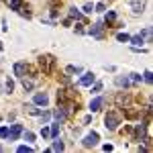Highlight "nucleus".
I'll return each mask as SVG.
<instances>
[{
	"label": "nucleus",
	"mask_w": 153,
	"mask_h": 153,
	"mask_svg": "<svg viewBox=\"0 0 153 153\" xmlns=\"http://www.w3.org/2000/svg\"><path fill=\"white\" fill-rule=\"evenodd\" d=\"M51 151H63V143L61 141H55L51 145Z\"/></svg>",
	"instance_id": "obj_14"
},
{
	"label": "nucleus",
	"mask_w": 153,
	"mask_h": 153,
	"mask_svg": "<svg viewBox=\"0 0 153 153\" xmlns=\"http://www.w3.org/2000/svg\"><path fill=\"white\" fill-rule=\"evenodd\" d=\"M151 80H153V76H151V71L147 70V71H145V82H147V84H151Z\"/></svg>",
	"instance_id": "obj_24"
},
{
	"label": "nucleus",
	"mask_w": 153,
	"mask_h": 153,
	"mask_svg": "<svg viewBox=\"0 0 153 153\" xmlns=\"http://www.w3.org/2000/svg\"><path fill=\"white\" fill-rule=\"evenodd\" d=\"M6 90H8V94L14 90V84H12V80H8V82H6Z\"/></svg>",
	"instance_id": "obj_25"
},
{
	"label": "nucleus",
	"mask_w": 153,
	"mask_h": 153,
	"mask_svg": "<svg viewBox=\"0 0 153 153\" xmlns=\"http://www.w3.org/2000/svg\"><path fill=\"white\" fill-rule=\"evenodd\" d=\"M117 102H118V104H127V102H129V96H127V94H118L117 96Z\"/></svg>",
	"instance_id": "obj_13"
},
{
	"label": "nucleus",
	"mask_w": 153,
	"mask_h": 153,
	"mask_svg": "<svg viewBox=\"0 0 153 153\" xmlns=\"http://www.w3.org/2000/svg\"><path fill=\"white\" fill-rule=\"evenodd\" d=\"M23 86H25V90H31L33 88V82L31 80H23Z\"/></svg>",
	"instance_id": "obj_22"
},
{
	"label": "nucleus",
	"mask_w": 153,
	"mask_h": 153,
	"mask_svg": "<svg viewBox=\"0 0 153 153\" xmlns=\"http://www.w3.org/2000/svg\"><path fill=\"white\" fill-rule=\"evenodd\" d=\"M114 19H117V14H114V12H112V10H110V12H108V14H106V23H112Z\"/></svg>",
	"instance_id": "obj_20"
},
{
	"label": "nucleus",
	"mask_w": 153,
	"mask_h": 153,
	"mask_svg": "<svg viewBox=\"0 0 153 153\" xmlns=\"http://www.w3.org/2000/svg\"><path fill=\"white\" fill-rule=\"evenodd\" d=\"M21 133H23V127H21V125H12L10 131H8V139H10V141H16V139L21 137Z\"/></svg>",
	"instance_id": "obj_3"
},
{
	"label": "nucleus",
	"mask_w": 153,
	"mask_h": 153,
	"mask_svg": "<svg viewBox=\"0 0 153 153\" xmlns=\"http://www.w3.org/2000/svg\"><path fill=\"white\" fill-rule=\"evenodd\" d=\"M104 123H106V129L108 131H117V127L120 125V117H118L117 112H108L104 118Z\"/></svg>",
	"instance_id": "obj_1"
},
{
	"label": "nucleus",
	"mask_w": 153,
	"mask_h": 153,
	"mask_svg": "<svg viewBox=\"0 0 153 153\" xmlns=\"http://www.w3.org/2000/svg\"><path fill=\"white\" fill-rule=\"evenodd\" d=\"M0 151H2V147H0Z\"/></svg>",
	"instance_id": "obj_31"
},
{
	"label": "nucleus",
	"mask_w": 153,
	"mask_h": 153,
	"mask_svg": "<svg viewBox=\"0 0 153 153\" xmlns=\"http://www.w3.org/2000/svg\"><path fill=\"white\" fill-rule=\"evenodd\" d=\"M49 131H51V137H53V139H57V135H59V123H57V125H53Z\"/></svg>",
	"instance_id": "obj_16"
},
{
	"label": "nucleus",
	"mask_w": 153,
	"mask_h": 153,
	"mask_svg": "<svg viewBox=\"0 0 153 153\" xmlns=\"http://www.w3.org/2000/svg\"><path fill=\"white\" fill-rule=\"evenodd\" d=\"M129 41H131V43H133V45H137V47H139V45H141V43H143V41H145V39H143L141 35H135V37H131Z\"/></svg>",
	"instance_id": "obj_10"
},
{
	"label": "nucleus",
	"mask_w": 153,
	"mask_h": 153,
	"mask_svg": "<svg viewBox=\"0 0 153 153\" xmlns=\"http://www.w3.org/2000/svg\"><path fill=\"white\" fill-rule=\"evenodd\" d=\"M82 143H84V147H94L96 143H98V133H88Z\"/></svg>",
	"instance_id": "obj_2"
},
{
	"label": "nucleus",
	"mask_w": 153,
	"mask_h": 153,
	"mask_svg": "<svg viewBox=\"0 0 153 153\" xmlns=\"http://www.w3.org/2000/svg\"><path fill=\"white\" fill-rule=\"evenodd\" d=\"M71 16H76V19H80V12L76 10V8H71Z\"/></svg>",
	"instance_id": "obj_30"
},
{
	"label": "nucleus",
	"mask_w": 153,
	"mask_h": 153,
	"mask_svg": "<svg viewBox=\"0 0 153 153\" xmlns=\"http://www.w3.org/2000/svg\"><path fill=\"white\" fill-rule=\"evenodd\" d=\"M92 8H94L92 4H86V6H84V12H92Z\"/></svg>",
	"instance_id": "obj_29"
},
{
	"label": "nucleus",
	"mask_w": 153,
	"mask_h": 153,
	"mask_svg": "<svg viewBox=\"0 0 153 153\" xmlns=\"http://www.w3.org/2000/svg\"><path fill=\"white\" fill-rule=\"evenodd\" d=\"M16 151H19V153H31V151H33V149H31L29 145H21V147H19Z\"/></svg>",
	"instance_id": "obj_19"
},
{
	"label": "nucleus",
	"mask_w": 153,
	"mask_h": 153,
	"mask_svg": "<svg viewBox=\"0 0 153 153\" xmlns=\"http://www.w3.org/2000/svg\"><path fill=\"white\" fill-rule=\"evenodd\" d=\"M117 39H118V41H123V43H127V41H129L131 37L127 35V33H118V35H117Z\"/></svg>",
	"instance_id": "obj_18"
},
{
	"label": "nucleus",
	"mask_w": 153,
	"mask_h": 153,
	"mask_svg": "<svg viewBox=\"0 0 153 153\" xmlns=\"http://www.w3.org/2000/svg\"><path fill=\"white\" fill-rule=\"evenodd\" d=\"M143 6H145V2H143V0H131V8H133L135 14L143 12Z\"/></svg>",
	"instance_id": "obj_6"
},
{
	"label": "nucleus",
	"mask_w": 153,
	"mask_h": 153,
	"mask_svg": "<svg viewBox=\"0 0 153 153\" xmlns=\"http://www.w3.org/2000/svg\"><path fill=\"white\" fill-rule=\"evenodd\" d=\"M117 86H120V88L125 86V88H127V86H129V78H117Z\"/></svg>",
	"instance_id": "obj_15"
},
{
	"label": "nucleus",
	"mask_w": 153,
	"mask_h": 153,
	"mask_svg": "<svg viewBox=\"0 0 153 153\" xmlns=\"http://www.w3.org/2000/svg\"><path fill=\"white\" fill-rule=\"evenodd\" d=\"M92 35H94V37H102V23L94 25V29H92Z\"/></svg>",
	"instance_id": "obj_9"
},
{
	"label": "nucleus",
	"mask_w": 153,
	"mask_h": 153,
	"mask_svg": "<svg viewBox=\"0 0 153 153\" xmlns=\"http://www.w3.org/2000/svg\"><path fill=\"white\" fill-rule=\"evenodd\" d=\"M0 137H2V139L8 137V129H6V127H0Z\"/></svg>",
	"instance_id": "obj_23"
},
{
	"label": "nucleus",
	"mask_w": 153,
	"mask_h": 153,
	"mask_svg": "<svg viewBox=\"0 0 153 153\" xmlns=\"http://www.w3.org/2000/svg\"><path fill=\"white\" fill-rule=\"evenodd\" d=\"M25 139H27V141H33L35 135H33V133H25Z\"/></svg>",
	"instance_id": "obj_27"
},
{
	"label": "nucleus",
	"mask_w": 153,
	"mask_h": 153,
	"mask_svg": "<svg viewBox=\"0 0 153 153\" xmlns=\"http://www.w3.org/2000/svg\"><path fill=\"white\" fill-rule=\"evenodd\" d=\"M49 102V96L43 92V94H35V104H41V106H45Z\"/></svg>",
	"instance_id": "obj_8"
},
{
	"label": "nucleus",
	"mask_w": 153,
	"mask_h": 153,
	"mask_svg": "<svg viewBox=\"0 0 153 153\" xmlns=\"http://www.w3.org/2000/svg\"><path fill=\"white\" fill-rule=\"evenodd\" d=\"M49 120V112H43V114H41V123H43V125H45V123H47Z\"/></svg>",
	"instance_id": "obj_26"
},
{
	"label": "nucleus",
	"mask_w": 153,
	"mask_h": 153,
	"mask_svg": "<svg viewBox=\"0 0 153 153\" xmlns=\"http://www.w3.org/2000/svg\"><path fill=\"white\" fill-rule=\"evenodd\" d=\"M94 74H92V71H88V74H84L82 76V80H80V86H92V84H94Z\"/></svg>",
	"instance_id": "obj_4"
},
{
	"label": "nucleus",
	"mask_w": 153,
	"mask_h": 153,
	"mask_svg": "<svg viewBox=\"0 0 153 153\" xmlns=\"http://www.w3.org/2000/svg\"><path fill=\"white\" fill-rule=\"evenodd\" d=\"M41 135H43V139H47V137H51V131H49L47 127H43V131H41Z\"/></svg>",
	"instance_id": "obj_21"
},
{
	"label": "nucleus",
	"mask_w": 153,
	"mask_h": 153,
	"mask_svg": "<svg viewBox=\"0 0 153 153\" xmlns=\"http://www.w3.org/2000/svg\"><path fill=\"white\" fill-rule=\"evenodd\" d=\"M102 104H104V98L98 96V98H94V100L90 102V110H92V112H98V110L102 108Z\"/></svg>",
	"instance_id": "obj_5"
},
{
	"label": "nucleus",
	"mask_w": 153,
	"mask_h": 153,
	"mask_svg": "<svg viewBox=\"0 0 153 153\" xmlns=\"http://www.w3.org/2000/svg\"><path fill=\"white\" fill-rule=\"evenodd\" d=\"M51 61H53V59L49 57V55H45V57H41V61H39V63H41V68L45 70V74H49V68H51Z\"/></svg>",
	"instance_id": "obj_7"
},
{
	"label": "nucleus",
	"mask_w": 153,
	"mask_h": 153,
	"mask_svg": "<svg viewBox=\"0 0 153 153\" xmlns=\"http://www.w3.org/2000/svg\"><path fill=\"white\" fill-rule=\"evenodd\" d=\"M21 6H23V2H21V0H10V8H12V10H19Z\"/></svg>",
	"instance_id": "obj_17"
},
{
	"label": "nucleus",
	"mask_w": 153,
	"mask_h": 153,
	"mask_svg": "<svg viewBox=\"0 0 153 153\" xmlns=\"http://www.w3.org/2000/svg\"><path fill=\"white\" fill-rule=\"evenodd\" d=\"M53 117L57 118V120H63V118H65V110H61V108H57V110L53 112Z\"/></svg>",
	"instance_id": "obj_12"
},
{
	"label": "nucleus",
	"mask_w": 153,
	"mask_h": 153,
	"mask_svg": "<svg viewBox=\"0 0 153 153\" xmlns=\"http://www.w3.org/2000/svg\"><path fill=\"white\" fill-rule=\"evenodd\" d=\"M131 76H133V82H141V76L139 74H131Z\"/></svg>",
	"instance_id": "obj_28"
},
{
	"label": "nucleus",
	"mask_w": 153,
	"mask_h": 153,
	"mask_svg": "<svg viewBox=\"0 0 153 153\" xmlns=\"http://www.w3.org/2000/svg\"><path fill=\"white\" fill-rule=\"evenodd\" d=\"M14 74L23 78V74H25V63H16V65H14Z\"/></svg>",
	"instance_id": "obj_11"
}]
</instances>
